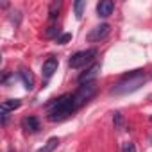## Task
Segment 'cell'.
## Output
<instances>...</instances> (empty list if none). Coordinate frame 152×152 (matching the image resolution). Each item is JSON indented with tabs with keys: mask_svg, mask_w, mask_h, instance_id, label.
<instances>
[{
	"mask_svg": "<svg viewBox=\"0 0 152 152\" xmlns=\"http://www.w3.org/2000/svg\"><path fill=\"white\" fill-rule=\"evenodd\" d=\"M77 111V106L73 102V95H63L56 99L52 104H48V120L52 122H61L68 116H72Z\"/></svg>",
	"mask_w": 152,
	"mask_h": 152,
	"instance_id": "cell-1",
	"label": "cell"
},
{
	"mask_svg": "<svg viewBox=\"0 0 152 152\" xmlns=\"http://www.w3.org/2000/svg\"><path fill=\"white\" fill-rule=\"evenodd\" d=\"M143 83H145V75H143V72H141V70H136L134 73L125 75L124 81L118 83V84L111 90V93H115V95H127V93L136 91Z\"/></svg>",
	"mask_w": 152,
	"mask_h": 152,
	"instance_id": "cell-2",
	"label": "cell"
},
{
	"mask_svg": "<svg viewBox=\"0 0 152 152\" xmlns=\"http://www.w3.org/2000/svg\"><path fill=\"white\" fill-rule=\"evenodd\" d=\"M95 57H97V48L81 50V52L73 54V56L68 59V64H70V68H83V66H86L88 63H91Z\"/></svg>",
	"mask_w": 152,
	"mask_h": 152,
	"instance_id": "cell-3",
	"label": "cell"
},
{
	"mask_svg": "<svg viewBox=\"0 0 152 152\" xmlns=\"http://www.w3.org/2000/svg\"><path fill=\"white\" fill-rule=\"evenodd\" d=\"M95 93H97V86H95V83L83 84L77 91L73 93V102H75V106H77V109H79L81 106H84L90 99H93Z\"/></svg>",
	"mask_w": 152,
	"mask_h": 152,
	"instance_id": "cell-4",
	"label": "cell"
},
{
	"mask_svg": "<svg viewBox=\"0 0 152 152\" xmlns=\"http://www.w3.org/2000/svg\"><path fill=\"white\" fill-rule=\"evenodd\" d=\"M109 25L107 23H100V25H97V27H93L90 32H88V41H100V39H104L107 34H109Z\"/></svg>",
	"mask_w": 152,
	"mask_h": 152,
	"instance_id": "cell-5",
	"label": "cell"
},
{
	"mask_svg": "<svg viewBox=\"0 0 152 152\" xmlns=\"http://www.w3.org/2000/svg\"><path fill=\"white\" fill-rule=\"evenodd\" d=\"M99 72H100V64H91L84 73H81L79 75V84H88V83H93V79L99 75Z\"/></svg>",
	"mask_w": 152,
	"mask_h": 152,
	"instance_id": "cell-6",
	"label": "cell"
},
{
	"mask_svg": "<svg viewBox=\"0 0 152 152\" xmlns=\"http://www.w3.org/2000/svg\"><path fill=\"white\" fill-rule=\"evenodd\" d=\"M57 59L56 57H48L45 63H43V66H41V73H43V77L45 79H50L52 75L57 72Z\"/></svg>",
	"mask_w": 152,
	"mask_h": 152,
	"instance_id": "cell-7",
	"label": "cell"
},
{
	"mask_svg": "<svg viewBox=\"0 0 152 152\" xmlns=\"http://www.w3.org/2000/svg\"><path fill=\"white\" fill-rule=\"evenodd\" d=\"M22 127H23L27 132H38V131L41 129V124H39V120H38L36 116H25V118L22 120Z\"/></svg>",
	"mask_w": 152,
	"mask_h": 152,
	"instance_id": "cell-8",
	"label": "cell"
},
{
	"mask_svg": "<svg viewBox=\"0 0 152 152\" xmlns=\"http://www.w3.org/2000/svg\"><path fill=\"white\" fill-rule=\"evenodd\" d=\"M115 9V4L111 2V0H102V2L97 4V15L100 18H107Z\"/></svg>",
	"mask_w": 152,
	"mask_h": 152,
	"instance_id": "cell-9",
	"label": "cell"
},
{
	"mask_svg": "<svg viewBox=\"0 0 152 152\" xmlns=\"http://www.w3.org/2000/svg\"><path fill=\"white\" fill-rule=\"evenodd\" d=\"M18 75H20V79H22V83H23L25 90H32V88H34V75H32V72H31V70L22 68V70L18 72Z\"/></svg>",
	"mask_w": 152,
	"mask_h": 152,
	"instance_id": "cell-10",
	"label": "cell"
},
{
	"mask_svg": "<svg viewBox=\"0 0 152 152\" xmlns=\"http://www.w3.org/2000/svg\"><path fill=\"white\" fill-rule=\"evenodd\" d=\"M20 106H22V100H20V99H7V100H4V102H2V111L11 113V111L18 109Z\"/></svg>",
	"mask_w": 152,
	"mask_h": 152,
	"instance_id": "cell-11",
	"label": "cell"
},
{
	"mask_svg": "<svg viewBox=\"0 0 152 152\" xmlns=\"http://www.w3.org/2000/svg\"><path fill=\"white\" fill-rule=\"evenodd\" d=\"M57 145H59V138H50L38 152H54V150L57 148Z\"/></svg>",
	"mask_w": 152,
	"mask_h": 152,
	"instance_id": "cell-12",
	"label": "cell"
},
{
	"mask_svg": "<svg viewBox=\"0 0 152 152\" xmlns=\"http://www.w3.org/2000/svg\"><path fill=\"white\" fill-rule=\"evenodd\" d=\"M59 11H61V2H52V4H50V9H48V18H50V22H54V20L59 16Z\"/></svg>",
	"mask_w": 152,
	"mask_h": 152,
	"instance_id": "cell-13",
	"label": "cell"
},
{
	"mask_svg": "<svg viewBox=\"0 0 152 152\" xmlns=\"http://www.w3.org/2000/svg\"><path fill=\"white\" fill-rule=\"evenodd\" d=\"M84 7H86V2H83V0H77V2L73 4L75 16H77V18H81V16H83V11H84Z\"/></svg>",
	"mask_w": 152,
	"mask_h": 152,
	"instance_id": "cell-14",
	"label": "cell"
},
{
	"mask_svg": "<svg viewBox=\"0 0 152 152\" xmlns=\"http://www.w3.org/2000/svg\"><path fill=\"white\" fill-rule=\"evenodd\" d=\"M113 124H115L116 129H124V116H122V113H115V116H113Z\"/></svg>",
	"mask_w": 152,
	"mask_h": 152,
	"instance_id": "cell-15",
	"label": "cell"
},
{
	"mask_svg": "<svg viewBox=\"0 0 152 152\" xmlns=\"http://www.w3.org/2000/svg\"><path fill=\"white\" fill-rule=\"evenodd\" d=\"M122 152H136V145L132 141H124L122 143Z\"/></svg>",
	"mask_w": 152,
	"mask_h": 152,
	"instance_id": "cell-16",
	"label": "cell"
},
{
	"mask_svg": "<svg viewBox=\"0 0 152 152\" xmlns=\"http://www.w3.org/2000/svg\"><path fill=\"white\" fill-rule=\"evenodd\" d=\"M70 39H72V34H68V32H64V34L57 36V43H59V45H64V43H68Z\"/></svg>",
	"mask_w": 152,
	"mask_h": 152,
	"instance_id": "cell-17",
	"label": "cell"
},
{
	"mask_svg": "<svg viewBox=\"0 0 152 152\" xmlns=\"http://www.w3.org/2000/svg\"><path fill=\"white\" fill-rule=\"evenodd\" d=\"M56 34H59V29L57 27H50L48 31H47V36L50 38V36H56Z\"/></svg>",
	"mask_w": 152,
	"mask_h": 152,
	"instance_id": "cell-18",
	"label": "cell"
}]
</instances>
